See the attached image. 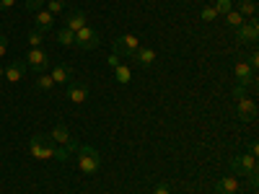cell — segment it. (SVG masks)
Returning a JSON list of instances; mask_svg holds the SVG:
<instances>
[{
    "label": "cell",
    "instance_id": "9a60e30c",
    "mask_svg": "<svg viewBox=\"0 0 259 194\" xmlns=\"http://www.w3.org/2000/svg\"><path fill=\"white\" fill-rule=\"evenodd\" d=\"M50 75H52V80H55V83H65V85H68V83L75 78V70L70 68V65H65V62H57L55 68H52V73H50Z\"/></svg>",
    "mask_w": 259,
    "mask_h": 194
},
{
    "label": "cell",
    "instance_id": "44dd1931",
    "mask_svg": "<svg viewBox=\"0 0 259 194\" xmlns=\"http://www.w3.org/2000/svg\"><path fill=\"white\" fill-rule=\"evenodd\" d=\"M223 18H226V24H228L231 29H239V26L244 24V21H246V18H244L241 13H236V11H231V13H226Z\"/></svg>",
    "mask_w": 259,
    "mask_h": 194
},
{
    "label": "cell",
    "instance_id": "8992f818",
    "mask_svg": "<svg viewBox=\"0 0 259 194\" xmlns=\"http://www.w3.org/2000/svg\"><path fill=\"white\" fill-rule=\"evenodd\" d=\"M233 78H236V85H244V88H254L256 85V73L249 68L246 60H239L233 65Z\"/></svg>",
    "mask_w": 259,
    "mask_h": 194
},
{
    "label": "cell",
    "instance_id": "484cf974",
    "mask_svg": "<svg viewBox=\"0 0 259 194\" xmlns=\"http://www.w3.org/2000/svg\"><path fill=\"white\" fill-rule=\"evenodd\" d=\"M45 3H47V0H24V6H26V11H29V13L41 11V8H45Z\"/></svg>",
    "mask_w": 259,
    "mask_h": 194
},
{
    "label": "cell",
    "instance_id": "e575fe53",
    "mask_svg": "<svg viewBox=\"0 0 259 194\" xmlns=\"http://www.w3.org/2000/svg\"><path fill=\"white\" fill-rule=\"evenodd\" d=\"M0 80H3V68H0Z\"/></svg>",
    "mask_w": 259,
    "mask_h": 194
},
{
    "label": "cell",
    "instance_id": "4fadbf2b",
    "mask_svg": "<svg viewBox=\"0 0 259 194\" xmlns=\"http://www.w3.org/2000/svg\"><path fill=\"white\" fill-rule=\"evenodd\" d=\"M85 24H89V16H85V11H78V8H75V11H70L68 16H65V29H70L73 34L80 31Z\"/></svg>",
    "mask_w": 259,
    "mask_h": 194
},
{
    "label": "cell",
    "instance_id": "d6a6232c",
    "mask_svg": "<svg viewBox=\"0 0 259 194\" xmlns=\"http://www.w3.org/2000/svg\"><path fill=\"white\" fill-rule=\"evenodd\" d=\"M13 6H16V0H0V11H8Z\"/></svg>",
    "mask_w": 259,
    "mask_h": 194
},
{
    "label": "cell",
    "instance_id": "52a82bcc",
    "mask_svg": "<svg viewBox=\"0 0 259 194\" xmlns=\"http://www.w3.org/2000/svg\"><path fill=\"white\" fill-rule=\"evenodd\" d=\"M138 47H140V39L135 34H122L114 39V55H119V57H133L138 52Z\"/></svg>",
    "mask_w": 259,
    "mask_h": 194
},
{
    "label": "cell",
    "instance_id": "5b68a950",
    "mask_svg": "<svg viewBox=\"0 0 259 194\" xmlns=\"http://www.w3.org/2000/svg\"><path fill=\"white\" fill-rule=\"evenodd\" d=\"M101 44V36H99V29L85 24L80 31H75V47L78 50H96Z\"/></svg>",
    "mask_w": 259,
    "mask_h": 194
},
{
    "label": "cell",
    "instance_id": "7c38bea8",
    "mask_svg": "<svg viewBox=\"0 0 259 194\" xmlns=\"http://www.w3.org/2000/svg\"><path fill=\"white\" fill-rule=\"evenodd\" d=\"M65 96H68V101H73V104H83L85 99H89V88H85V83H78V78H73L68 83V88H65Z\"/></svg>",
    "mask_w": 259,
    "mask_h": 194
},
{
    "label": "cell",
    "instance_id": "7402d4cb",
    "mask_svg": "<svg viewBox=\"0 0 259 194\" xmlns=\"http://www.w3.org/2000/svg\"><path fill=\"white\" fill-rule=\"evenodd\" d=\"M52 85H55L52 75H47V73H39V75H36V88H39V91H50Z\"/></svg>",
    "mask_w": 259,
    "mask_h": 194
},
{
    "label": "cell",
    "instance_id": "d6986e66",
    "mask_svg": "<svg viewBox=\"0 0 259 194\" xmlns=\"http://www.w3.org/2000/svg\"><path fill=\"white\" fill-rule=\"evenodd\" d=\"M55 39H57V44H62V47H75V34L70 29H65V26L57 29V36Z\"/></svg>",
    "mask_w": 259,
    "mask_h": 194
},
{
    "label": "cell",
    "instance_id": "f546056e",
    "mask_svg": "<svg viewBox=\"0 0 259 194\" xmlns=\"http://www.w3.org/2000/svg\"><path fill=\"white\" fill-rule=\"evenodd\" d=\"M6 50H8V36H6L3 31H0V57L6 55Z\"/></svg>",
    "mask_w": 259,
    "mask_h": 194
},
{
    "label": "cell",
    "instance_id": "9c48e42d",
    "mask_svg": "<svg viewBox=\"0 0 259 194\" xmlns=\"http://www.w3.org/2000/svg\"><path fill=\"white\" fill-rule=\"evenodd\" d=\"M57 145H62V148H68L70 150V153H75V150H78V142L70 137V129L68 127H65V124H55V129H52V135H50Z\"/></svg>",
    "mask_w": 259,
    "mask_h": 194
},
{
    "label": "cell",
    "instance_id": "5bb4252c",
    "mask_svg": "<svg viewBox=\"0 0 259 194\" xmlns=\"http://www.w3.org/2000/svg\"><path fill=\"white\" fill-rule=\"evenodd\" d=\"M156 50L153 47H138V52L133 55V62L140 65V68H153V62H156Z\"/></svg>",
    "mask_w": 259,
    "mask_h": 194
},
{
    "label": "cell",
    "instance_id": "ba28073f",
    "mask_svg": "<svg viewBox=\"0 0 259 194\" xmlns=\"http://www.w3.org/2000/svg\"><path fill=\"white\" fill-rule=\"evenodd\" d=\"M26 68H31L36 75H39V73H47V68H50V55L41 50V47L29 50V52H26Z\"/></svg>",
    "mask_w": 259,
    "mask_h": 194
},
{
    "label": "cell",
    "instance_id": "ffe728a7",
    "mask_svg": "<svg viewBox=\"0 0 259 194\" xmlns=\"http://www.w3.org/2000/svg\"><path fill=\"white\" fill-rule=\"evenodd\" d=\"M114 78H117V83H122V85H127L130 80H133V70H130L127 68V65H117V68H114Z\"/></svg>",
    "mask_w": 259,
    "mask_h": 194
},
{
    "label": "cell",
    "instance_id": "8fae6325",
    "mask_svg": "<svg viewBox=\"0 0 259 194\" xmlns=\"http://www.w3.org/2000/svg\"><path fill=\"white\" fill-rule=\"evenodd\" d=\"M256 101L254 99H239V104H236V117H239L241 122H251V119H256Z\"/></svg>",
    "mask_w": 259,
    "mask_h": 194
},
{
    "label": "cell",
    "instance_id": "83f0119b",
    "mask_svg": "<svg viewBox=\"0 0 259 194\" xmlns=\"http://www.w3.org/2000/svg\"><path fill=\"white\" fill-rule=\"evenodd\" d=\"M153 194H171V184H166V181H158V184L153 186Z\"/></svg>",
    "mask_w": 259,
    "mask_h": 194
},
{
    "label": "cell",
    "instance_id": "f1b7e54d",
    "mask_svg": "<svg viewBox=\"0 0 259 194\" xmlns=\"http://www.w3.org/2000/svg\"><path fill=\"white\" fill-rule=\"evenodd\" d=\"M246 62H249V68H251V70H254V73H256V68H259V52H251V55H249V60H246Z\"/></svg>",
    "mask_w": 259,
    "mask_h": 194
},
{
    "label": "cell",
    "instance_id": "6da1fadb",
    "mask_svg": "<svg viewBox=\"0 0 259 194\" xmlns=\"http://www.w3.org/2000/svg\"><path fill=\"white\" fill-rule=\"evenodd\" d=\"M75 153H78V168H80V174L94 176L96 171L101 168V156H99V150H96V148H91V145H80Z\"/></svg>",
    "mask_w": 259,
    "mask_h": 194
},
{
    "label": "cell",
    "instance_id": "d590c367",
    "mask_svg": "<svg viewBox=\"0 0 259 194\" xmlns=\"http://www.w3.org/2000/svg\"><path fill=\"white\" fill-rule=\"evenodd\" d=\"M249 194H256V191H249Z\"/></svg>",
    "mask_w": 259,
    "mask_h": 194
},
{
    "label": "cell",
    "instance_id": "603a6c76",
    "mask_svg": "<svg viewBox=\"0 0 259 194\" xmlns=\"http://www.w3.org/2000/svg\"><path fill=\"white\" fill-rule=\"evenodd\" d=\"M215 13L218 16H226V13H231L233 11V0H215Z\"/></svg>",
    "mask_w": 259,
    "mask_h": 194
},
{
    "label": "cell",
    "instance_id": "7a4b0ae2",
    "mask_svg": "<svg viewBox=\"0 0 259 194\" xmlns=\"http://www.w3.org/2000/svg\"><path fill=\"white\" fill-rule=\"evenodd\" d=\"M55 148H57V142L52 137H47V135H34L29 140V150H31V156L36 161H52L55 158Z\"/></svg>",
    "mask_w": 259,
    "mask_h": 194
},
{
    "label": "cell",
    "instance_id": "2e32d148",
    "mask_svg": "<svg viewBox=\"0 0 259 194\" xmlns=\"http://www.w3.org/2000/svg\"><path fill=\"white\" fill-rule=\"evenodd\" d=\"M34 21H36V31H41V34H50V31L55 29V16H52V13H50L47 8L36 11Z\"/></svg>",
    "mask_w": 259,
    "mask_h": 194
},
{
    "label": "cell",
    "instance_id": "3957f363",
    "mask_svg": "<svg viewBox=\"0 0 259 194\" xmlns=\"http://www.w3.org/2000/svg\"><path fill=\"white\" fill-rule=\"evenodd\" d=\"M233 36H236V41H239V44L256 47V41H259V21H256V16L246 18L239 29H233Z\"/></svg>",
    "mask_w": 259,
    "mask_h": 194
},
{
    "label": "cell",
    "instance_id": "1f68e13d",
    "mask_svg": "<svg viewBox=\"0 0 259 194\" xmlns=\"http://www.w3.org/2000/svg\"><path fill=\"white\" fill-rule=\"evenodd\" d=\"M233 96H236V99H244V96H246V88H244V85H236V88H233Z\"/></svg>",
    "mask_w": 259,
    "mask_h": 194
},
{
    "label": "cell",
    "instance_id": "d4e9b609",
    "mask_svg": "<svg viewBox=\"0 0 259 194\" xmlns=\"http://www.w3.org/2000/svg\"><path fill=\"white\" fill-rule=\"evenodd\" d=\"M41 41H45V34H41V31H29V47L31 50H36V47H41Z\"/></svg>",
    "mask_w": 259,
    "mask_h": 194
},
{
    "label": "cell",
    "instance_id": "277c9868",
    "mask_svg": "<svg viewBox=\"0 0 259 194\" xmlns=\"http://www.w3.org/2000/svg\"><path fill=\"white\" fill-rule=\"evenodd\" d=\"M228 166H231V171H233L236 176H244V179H249V176L259 174V168H256V158H251L249 153H246V156H233V158L228 161Z\"/></svg>",
    "mask_w": 259,
    "mask_h": 194
},
{
    "label": "cell",
    "instance_id": "4316f807",
    "mask_svg": "<svg viewBox=\"0 0 259 194\" xmlns=\"http://www.w3.org/2000/svg\"><path fill=\"white\" fill-rule=\"evenodd\" d=\"M215 18H218V13H215V8H212V6L202 8V21H205V24H210V21H215Z\"/></svg>",
    "mask_w": 259,
    "mask_h": 194
},
{
    "label": "cell",
    "instance_id": "e0dca14e",
    "mask_svg": "<svg viewBox=\"0 0 259 194\" xmlns=\"http://www.w3.org/2000/svg\"><path fill=\"white\" fill-rule=\"evenodd\" d=\"M239 179L236 176H223L218 184H215V194H239Z\"/></svg>",
    "mask_w": 259,
    "mask_h": 194
},
{
    "label": "cell",
    "instance_id": "4dcf8cb0",
    "mask_svg": "<svg viewBox=\"0 0 259 194\" xmlns=\"http://www.w3.org/2000/svg\"><path fill=\"white\" fill-rule=\"evenodd\" d=\"M106 65H109V68H117V65H119V55H109V57H106Z\"/></svg>",
    "mask_w": 259,
    "mask_h": 194
},
{
    "label": "cell",
    "instance_id": "836d02e7",
    "mask_svg": "<svg viewBox=\"0 0 259 194\" xmlns=\"http://www.w3.org/2000/svg\"><path fill=\"white\" fill-rule=\"evenodd\" d=\"M249 156H251V158H256V156H259V145H256V142H251V145H249Z\"/></svg>",
    "mask_w": 259,
    "mask_h": 194
},
{
    "label": "cell",
    "instance_id": "ac0fdd59",
    "mask_svg": "<svg viewBox=\"0 0 259 194\" xmlns=\"http://www.w3.org/2000/svg\"><path fill=\"white\" fill-rule=\"evenodd\" d=\"M236 13H241L244 18H251L256 16V0H236Z\"/></svg>",
    "mask_w": 259,
    "mask_h": 194
},
{
    "label": "cell",
    "instance_id": "cb8c5ba5",
    "mask_svg": "<svg viewBox=\"0 0 259 194\" xmlns=\"http://www.w3.org/2000/svg\"><path fill=\"white\" fill-rule=\"evenodd\" d=\"M45 6H47V11H50L52 16H60V13L65 11V0H47Z\"/></svg>",
    "mask_w": 259,
    "mask_h": 194
},
{
    "label": "cell",
    "instance_id": "30bf717a",
    "mask_svg": "<svg viewBox=\"0 0 259 194\" xmlns=\"http://www.w3.org/2000/svg\"><path fill=\"white\" fill-rule=\"evenodd\" d=\"M24 75H26V60H11L3 68V80L8 83H18Z\"/></svg>",
    "mask_w": 259,
    "mask_h": 194
}]
</instances>
